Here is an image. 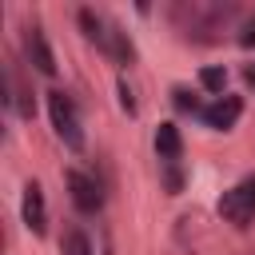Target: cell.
I'll return each instance as SVG.
<instances>
[{
	"instance_id": "15",
	"label": "cell",
	"mask_w": 255,
	"mask_h": 255,
	"mask_svg": "<svg viewBox=\"0 0 255 255\" xmlns=\"http://www.w3.org/2000/svg\"><path fill=\"white\" fill-rule=\"evenodd\" d=\"M243 80H247V84L255 88V64H247V68H243Z\"/></svg>"
},
{
	"instance_id": "5",
	"label": "cell",
	"mask_w": 255,
	"mask_h": 255,
	"mask_svg": "<svg viewBox=\"0 0 255 255\" xmlns=\"http://www.w3.org/2000/svg\"><path fill=\"white\" fill-rule=\"evenodd\" d=\"M219 215L231 219L235 227H247V223L255 219V207L247 203V195H243L239 187H231V191H223V199H219Z\"/></svg>"
},
{
	"instance_id": "1",
	"label": "cell",
	"mask_w": 255,
	"mask_h": 255,
	"mask_svg": "<svg viewBox=\"0 0 255 255\" xmlns=\"http://www.w3.org/2000/svg\"><path fill=\"white\" fill-rule=\"evenodd\" d=\"M48 116H52L56 135H60L72 151H80V147H84V128H80V116H76L72 96H64V92H48Z\"/></svg>"
},
{
	"instance_id": "14",
	"label": "cell",
	"mask_w": 255,
	"mask_h": 255,
	"mask_svg": "<svg viewBox=\"0 0 255 255\" xmlns=\"http://www.w3.org/2000/svg\"><path fill=\"white\" fill-rule=\"evenodd\" d=\"M239 191H243V195H247V203L255 207V175H247V179L239 183Z\"/></svg>"
},
{
	"instance_id": "4",
	"label": "cell",
	"mask_w": 255,
	"mask_h": 255,
	"mask_svg": "<svg viewBox=\"0 0 255 255\" xmlns=\"http://www.w3.org/2000/svg\"><path fill=\"white\" fill-rule=\"evenodd\" d=\"M243 116V100L239 96H219L207 112H203V120H207V128H215V131H227V128H235V120Z\"/></svg>"
},
{
	"instance_id": "10",
	"label": "cell",
	"mask_w": 255,
	"mask_h": 255,
	"mask_svg": "<svg viewBox=\"0 0 255 255\" xmlns=\"http://www.w3.org/2000/svg\"><path fill=\"white\" fill-rule=\"evenodd\" d=\"M199 84H203L207 92H223V88H227V72H223V68H203V72H199Z\"/></svg>"
},
{
	"instance_id": "9",
	"label": "cell",
	"mask_w": 255,
	"mask_h": 255,
	"mask_svg": "<svg viewBox=\"0 0 255 255\" xmlns=\"http://www.w3.org/2000/svg\"><path fill=\"white\" fill-rule=\"evenodd\" d=\"M64 255H92V243H88V235L72 227V231L64 235Z\"/></svg>"
},
{
	"instance_id": "2",
	"label": "cell",
	"mask_w": 255,
	"mask_h": 255,
	"mask_svg": "<svg viewBox=\"0 0 255 255\" xmlns=\"http://www.w3.org/2000/svg\"><path fill=\"white\" fill-rule=\"evenodd\" d=\"M68 191H72V203L84 211V215H96L100 207H104V191H100V183L92 179V175H84V171H68Z\"/></svg>"
},
{
	"instance_id": "11",
	"label": "cell",
	"mask_w": 255,
	"mask_h": 255,
	"mask_svg": "<svg viewBox=\"0 0 255 255\" xmlns=\"http://www.w3.org/2000/svg\"><path fill=\"white\" fill-rule=\"evenodd\" d=\"M171 96H175V108H179V112H191V116H203V112H207V108H203V104H199L187 88H175Z\"/></svg>"
},
{
	"instance_id": "12",
	"label": "cell",
	"mask_w": 255,
	"mask_h": 255,
	"mask_svg": "<svg viewBox=\"0 0 255 255\" xmlns=\"http://www.w3.org/2000/svg\"><path fill=\"white\" fill-rule=\"evenodd\" d=\"M120 108H124L128 116H135V100H131V88H128V80H120Z\"/></svg>"
},
{
	"instance_id": "8",
	"label": "cell",
	"mask_w": 255,
	"mask_h": 255,
	"mask_svg": "<svg viewBox=\"0 0 255 255\" xmlns=\"http://www.w3.org/2000/svg\"><path fill=\"white\" fill-rule=\"evenodd\" d=\"M80 24H84V36L92 40V44H100V48H108V40H112V32L104 28V20L92 12V8H80Z\"/></svg>"
},
{
	"instance_id": "6",
	"label": "cell",
	"mask_w": 255,
	"mask_h": 255,
	"mask_svg": "<svg viewBox=\"0 0 255 255\" xmlns=\"http://www.w3.org/2000/svg\"><path fill=\"white\" fill-rule=\"evenodd\" d=\"M28 60L36 64V72L56 76V56H52V48H48V40H44L40 28H28Z\"/></svg>"
},
{
	"instance_id": "7",
	"label": "cell",
	"mask_w": 255,
	"mask_h": 255,
	"mask_svg": "<svg viewBox=\"0 0 255 255\" xmlns=\"http://www.w3.org/2000/svg\"><path fill=\"white\" fill-rule=\"evenodd\" d=\"M155 151H159V159H167V163L179 159L183 139H179V128H175V124H159V128H155Z\"/></svg>"
},
{
	"instance_id": "3",
	"label": "cell",
	"mask_w": 255,
	"mask_h": 255,
	"mask_svg": "<svg viewBox=\"0 0 255 255\" xmlns=\"http://www.w3.org/2000/svg\"><path fill=\"white\" fill-rule=\"evenodd\" d=\"M24 223H28V231L32 235H44L48 231V207H44V187L40 183H28L24 187Z\"/></svg>"
},
{
	"instance_id": "13",
	"label": "cell",
	"mask_w": 255,
	"mask_h": 255,
	"mask_svg": "<svg viewBox=\"0 0 255 255\" xmlns=\"http://www.w3.org/2000/svg\"><path fill=\"white\" fill-rule=\"evenodd\" d=\"M239 44H243V48H255V16L243 24V32H239Z\"/></svg>"
}]
</instances>
